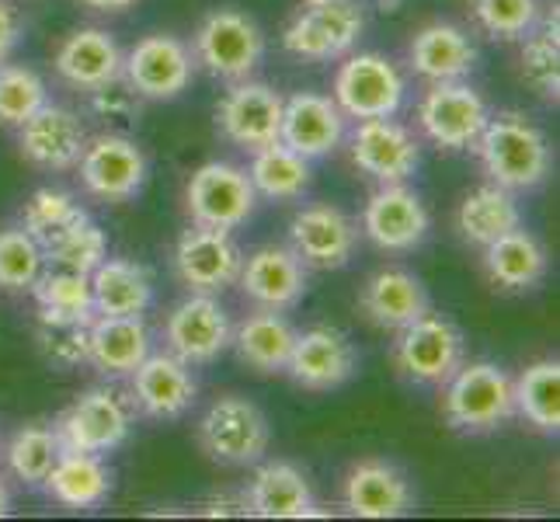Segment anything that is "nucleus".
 Segmentation results:
<instances>
[{
  "label": "nucleus",
  "mask_w": 560,
  "mask_h": 522,
  "mask_svg": "<svg viewBox=\"0 0 560 522\" xmlns=\"http://www.w3.org/2000/svg\"><path fill=\"white\" fill-rule=\"evenodd\" d=\"M523 77L529 81V88L539 94V98L557 102V91H560V46H557V8L547 14V25L544 28H533L523 38Z\"/></svg>",
  "instance_id": "obj_41"
},
{
  "label": "nucleus",
  "mask_w": 560,
  "mask_h": 522,
  "mask_svg": "<svg viewBox=\"0 0 560 522\" xmlns=\"http://www.w3.org/2000/svg\"><path fill=\"white\" fill-rule=\"evenodd\" d=\"M11 515V491H8V480L0 477V519Z\"/></svg>",
  "instance_id": "obj_50"
},
{
  "label": "nucleus",
  "mask_w": 560,
  "mask_h": 522,
  "mask_svg": "<svg viewBox=\"0 0 560 522\" xmlns=\"http://www.w3.org/2000/svg\"><path fill=\"white\" fill-rule=\"evenodd\" d=\"M331 91L345 119H394L404 98H408V81H404L390 56L349 53L341 56Z\"/></svg>",
  "instance_id": "obj_5"
},
{
  "label": "nucleus",
  "mask_w": 560,
  "mask_h": 522,
  "mask_svg": "<svg viewBox=\"0 0 560 522\" xmlns=\"http://www.w3.org/2000/svg\"><path fill=\"white\" fill-rule=\"evenodd\" d=\"M289 247L296 251V258L306 268L335 272V268H345L355 258L359 223L331 202L303 206L289 223Z\"/></svg>",
  "instance_id": "obj_18"
},
{
  "label": "nucleus",
  "mask_w": 560,
  "mask_h": 522,
  "mask_svg": "<svg viewBox=\"0 0 560 522\" xmlns=\"http://www.w3.org/2000/svg\"><path fill=\"white\" fill-rule=\"evenodd\" d=\"M56 73L77 91H94L122 77V49L105 28H77L56 49Z\"/></svg>",
  "instance_id": "obj_28"
},
{
  "label": "nucleus",
  "mask_w": 560,
  "mask_h": 522,
  "mask_svg": "<svg viewBox=\"0 0 560 522\" xmlns=\"http://www.w3.org/2000/svg\"><path fill=\"white\" fill-rule=\"evenodd\" d=\"M18 38H22V18H18L8 0H0V67L11 60Z\"/></svg>",
  "instance_id": "obj_47"
},
{
  "label": "nucleus",
  "mask_w": 560,
  "mask_h": 522,
  "mask_svg": "<svg viewBox=\"0 0 560 522\" xmlns=\"http://www.w3.org/2000/svg\"><path fill=\"white\" fill-rule=\"evenodd\" d=\"M150 356V327L143 317H98L88 332V362L108 380H126Z\"/></svg>",
  "instance_id": "obj_29"
},
{
  "label": "nucleus",
  "mask_w": 560,
  "mask_h": 522,
  "mask_svg": "<svg viewBox=\"0 0 560 522\" xmlns=\"http://www.w3.org/2000/svg\"><path fill=\"white\" fill-rule=\"evenodd\" d=\"M196 60L191 49L175 35H143L129 53H122V77L143 102H175L188 91Z\"/></svg>",
  "instance_id": "obj_11"
},
{
  "label": "nucleus",
  "mask_w": 560,
  "mask_h": 522,
  "mask_svg": "<svg viewBox=\"0 0 560 522\" xmlns=\"http://www.w3.org/2000/svg\"><path fill=\"white\" fill-rule=\"evenodd\" d=\"M202 515H247V498L244 491H234V495H212L202 501Z\"/></svg>",
  "instance_id": "obj_48"
},
{
  "label": "nucleus",
  "mask_w": 560,
  "mask_h": 522,
  "mask_svg": "<svg viewBox=\"0 0 560 522\" xmlns=\"http://www.w3.org/2000/svg\"><path fill=\"white\" fill-rule=\"evenodd\" d=\"M60 453H63V442L56 436V425L35 421L11 436L4 460H8V471L22 480L25 488H43V480L49 477Z\"/></svg>",
  "instance_id": "obj_37"
},
{
  "label": "nucleus",
  "mask_w": 560,
  "mask_h": 522,
  "mask_svg": "<svg viewBox=\"0 0 560 522\" xmlns=\"http://www.w3.org/2000/svg\"><path fill=\"white\" fill-rule=\"evenodd\" d=\"M77 174L91 199L129 202L147 185V158L140 143L122 132H98L88 140L81 161H77Z\"/></svg>",
  "instance_id": "obj_10"
},
{
  "label": "nucleus",
  "mask_w": 560,
  "mask_h": 522,
  "mask_svg": "<svg viewBox=\"0 0 560 522\" xmlns=\"http://www.w3.org/2000/svg\"><path fill=\"white\" fill-rule=\"evenodd\" d=\"M132 429V404L115 386H91V391L77 394L70 408L56 418V436H60L63 450L81 453H112L129 439Z\"/></svg>",
  "instance_id": "obj_8"
},
{
  "label": "nucleus",
  "mask_w": 560,
  "mask_h": 522,
  "mask_svg": "<svg viewBox=\"0 0 560 522\" xmlns=\"http://www.w3.org/2000/svg\"><path fill=\"white\" fill-rule=\"evenodd\" d=\"M46 272V255L25 227L0 230V289L28 293L35 279Z\"/></svg>",
  "instance_id": "obj_42"
},
{
  "label": "nucleus",
  "mask_w": 560,
  "mask_h": 522,
  "mask_svg": "<svg viewBox=\"0 0 560 522\" xmlns=\"http://www.w3.org/2000/svg\"><path fill=\"white\" fill-rule=\"evenodd\" d=\"M43 488L52 501H60L67 509L91 512L108 501L112 495V471L105 456L98 453H81V450H63L60 460L52 463L49 477Z\"/></svg>",
  "instance_id": "obj_31"
},
{
  "label": "nucleus",
  "mask_w": 560,
  "mask_h": 522,
  "mask_svg": "<svg viewBox=\"0 0 560 522\" xmlns=\"http://www.w3.org/2000/svg\"><path fill=\"white\" fill-rule=\"evenodd\" d=\"M234 338L226 306L209 293H191L164 321V348L188 366L217 362Z\"/></svg>",
  "instance_id": "obj_14"
},
{
  "label": "nucleus",
  "mask_w": 560,
  "mask_h": 522,
  "mask_svg": "<svg viewBox=\"0 0 560 522\" xmlns=\"http://www.w3.org/2000/svg\"><path fill=\"white\" fill-rule=\"evenodd\" d=\"M341 506L359 519H400L415 509L411 480L390 460H359L341 480Z\"/></svg>",
  "instance_id": "obj_23"
},
{
  "label": "nucleus",
  "mask_w": 560,
  "mask_h": 522,
  "mask_svg": "<svg viewBox=\"0 0 560 522\" xmlns=\"http://www.w3.org/2000/svg\"><path fill=\"white\" fill-rule=\"evenodd\" d=\"M237 286L255 306L285 314L306 297V265L296 258L293 247L265 244L241 262Z\"/></svg>",
  "instance_id": "obj_21"
},
{
  "label": "nucleus",
  "mask_w": 560,
  "mask_h": 522,
  "mask_svg": "<svg viewBox=\"0 0 560 522\" xmlns=\"http://www.w3.org/2000/svg\"><path fill=\"white\" fill-rule=\"evenodd\" d=\"M199 446L212 463L223 467H250L272 446V429L255 401L223 394L199 418Z\"/></svg>",
  "instance_id": "obj_3"
},
{
  "label": "nucleus",
  "mask_w": 560,
  "mask_h": 522,
  "mask_svg": "<svg viewBox=\"0 0 560 522\" xmlns=\"http://www.w3.org/2000/svg\"><path fill=\"white\" fill-rule=\"evenodd\" d=\"M359 370V352L352 338L331 324H317L296 332L293 352L285 362V376L303 391L327 394L345 386Z\"/></svg>",
  "instance_id": "obj_16"
},
{
  "label": "nucleus",
  "mask_w": 560,
  "mask_h": 522,
  "mask_svg": "<svg viewBox=\"0 0 560 522\" xmlns=\"http://www.w3.org/2000/svg\"><path fill=\"white\" fill-rule=\"evenodd\" d=\"M91 300L98 317H143L153 303L147 265L132 258H105L91 272Z\"/></svg>",
  "instance_id": "obj_30"
},
{
  "label": "nucleus",
  "mask_w": 560,
  "mask_h": 522,
  "mask_svg": "<svg viewBox=\"0 0 560 522\" xmlns=\"http://www.w3.org/2000/svg\"><path fill=\"white\" fill-rule=\"evenodd\" d=\"M35 303L43 311L70 314V317H94V300H91V276L70 272V268H56V272H43L28 289Z\"/></svg>",
  "instance_id": "obj_44"
},
{
  "label": "nucleus",
  "mask_w": 560,
  "mask_h": 522,
  "mask_svg": "<svg viewBox=\"0 0 560 522\" xmlns=\"http://www.w3.org/2000/svg\"><path fill=\"white\" fill-rule=\"evenodd\" d=\"M474 18L491 38L501 43H518L539 22L536 0H474Z\"/></svg>",
  "instance_id": "obj_45"
},
{
  "label": "nucleus",
  "mask_w": 560,
  "mask_h": 522,
  "mask_svg": "<svg viewBox=\"0 0 560 522\" xmlns=\"http://www.w3.org/2000/svg\"><path fill=\"white\" fill-rule=\"evenodd\" d=\"M84 94H88V112L102 123H137V115L143 108V98L126 84V77H115V81Z\"/></svg>",
  "instance_id": "obj_46"
},
{
  "label": "nucleus",
  "mask_w": 560,
  "mask_h": 522,
  "mask_svg": "<svg viewBox=\"0 0 560 522\" xmlns=\"http://www.w3.org/2000/svg\"><path fill=\"white\" fill-rule=\"evenodd\" d=\"M467 362V341L459 327L439 314H424L400 327L394 341V370L415 386H442Z\"/></svg>",
  "instance_id": "obj_6"
},
{
  "label": "nucleus",
  "mask_w": 560,
  "mask_h": 522,
  "mask_svg": "<svg viewBox=\"0 0 560 522\" xmlns=\"http://www.w3.org/2000/svg\"><path fill=\"white\" fill-rule=\"evenodd\" d=\"M282 94L272 84L261 81H234L217 105V129L226 143H234L247 153L279 140L282 126Z\"/></svg>",
  "instance_id": "obj_17"
},
{
  "label": "nucleus",
  "mask_w": 560,
  "mask_h": 522,
  "mask_svg": "<svg viewBox=\"0 0 560 522\" xmlns=\"http://www.w3.org/2000/svg\"><path fill=\"white\" fill-rule=\"evenodd\" d=\"M491 108L467 81H442L424 91L418 105V126L442 150H474L485 132Z\"/></svg>",
  "instance_id": "obj_12"
},
{
  "label": "nucleus",
  "mask_w": 560,
  "mask_h": 522,
  "mask_svg": "<svg viewBox=\"0 0 560 522\" xmlns=\"http://www.w3.org/2000/svg\"><path fill=\"white\" fill-rule=\"evenodd\" d=\"M84 8L91 11H105V14H119V11H129L137 0H81Z\"/></svg>",
  "instance_id": "obj_49"
},
{
  "label": "nucleus",
  "mask_w": 560,
  "mask_h": 522,
  "mask_svg": "<svg viewBox=\"0 0 560 522\" xmlns=\"http://www.w3.org/2000/svg\"><path fill=\"white\" fill-rule=\"evenodd\" d=\"M247 178L255 185V196L268 202H293L311 188L314 174H311V161L276 140L250 153Z\"/></svg>",
  "instance_id": "obj_35"
},
{
  "label": "nucleus",
  "mask_w": 560,
  "mask_h": 522,
  "mask_svg": "<svg viewBox=\"0 0 560 522\" xmlns=\"http://www.w3.org/2000/svg\"><path fill=\"white\" fill-rule=\"evenodd\" d=\"M474 150L488 178L509 192H529L550 174V143L523 112L491 115Z\"/></svg>",
  "instance_id": "obj_1"
},
{
  "label": "nucleus",
  "mask_w": 560,
  "mask_h": 522,
  "mask_svg": "<svg viewBox=\"0 0 560 522\" xmlns=\"http://www.w3.org/2000/svg\"><path fill=\"white\" fill-rule=\"evenodd\" d=\"M376 8H380V11H390V14H394V11H400V8H404V0H376Z\"/></svg>",
  "instance_id": "obj_51"
},
{
  "label": "nucleus",
  "mask_w": 560,
  "mask_h": 522,
  "mask_svg": "<svg viewBox=\"0 0 560 522\" xmlns=\"http://www.w3.org/2000/svg\"><path fill=\"white\" fill-rule=\"evenodd\" d=\"M408 63L429 84L467 81L477 67V46L470 35L453 22H432L415 32L408 46Z\"/></svg>",
  "instance_id": "obj_27"
},
{
  "label": "nucleus",
  "mask_w": 560,
  "mask_h": 522,
  "mask_svg": "<svg viewBox=\"0 0 560 522\" xmlns=\"http://www.w3.org/2000/svg\"><path fill=\"white\" fill-rule=\"evenodd\" d=\"M345 140V112L335 98L317 91H296L293 98L282 102V126L279 143L296 150L300 158L317 161L335 153Z\"/></svg>",
  "instance_id": "obj_24"
},
{
  "label": "nucleus",
  "mask_w": 560,
  "mask_h": 522,
  "mask_svg": "<svg viewBox=\"0 0 560 522\" xmlns=\"http://www.w3.org/2000/svg\"><path fill=\"white\" fill-rule=\"evenodd\" d=\"M439 391L442 415H446L453 432L480 436L515 418L512 376L498 362H463Z\"/></svg>",
  "instance_id": "obj_2"
},
{
  "label": "nucleus",
  "mask_w": 560,
  "mask_h": 522,
  "mask_svg": "<svg viewBox=\"0 0 560 522\" xmlns=\"http://www.w3.org/2000/svg\"><path fill=\"white\" fill-rule=\"evenodd\" d=\"M43 255L56 268H70V272L91 276L94 268L108 258V237L98 223H94L91 217H84V220H77L70 230H63L60 237H52L43 247Z\"/></svg>",
  "instance_id": "obj_39"
},
{
  "label": "nucleus",
  "mask_w": 560,
  "mask_h": 522,
  "mask_svg": "<svg viewBox=\"0 0 560 522\" xmlns=\"http://www.w3.org/2000/svg\"><path fill=\"white\" fill-rule=\"evenodd\" d=\"M191 60L217 81H244L265 60V35L247 14L220 8L202 18L191 43Z\"/></svg>",
  "instance_id": "obj_7"
},
{
  "label": "nucleus",
  "mask_w": 560,
  "mask_h": 522,
  "mask_svg": "<svg viewBox=\"0 0 560 522\" xmlns=\"http://www.w3.org/2000/svg\"><path fill=\"white\" fill-rule=\"evenodd\" d=\"M244 251L234 241V230H217L191 223L175 244V272L188 293L220 297L223 289L237 282Z\"/></svg>",
  "instance_id": "obj_13"
},
{
  "label": "nucleus",
  "mask_w": 560,
  "mask_h": 522,
  "mask_svg": "<svg viewBox=\"0 0 560 522\" xmlns=\"http://www.w3.org/2000/svg\"><path fill=\"white\" fill-rule=\"evenodd\" d=\"M359 227H362L359 234L370 237L373 247L390 251V255H404V251H415L429 237L432 217L418 192L408 188V182H394L373 192L362 209Z\"/></svg>",
  "instance_id": "obj_19"
},
{
  "label": "nucleus",
  "mask_w": 560,
  "mask_h": 522,
  "mask_svg": "<svg viewBox=\"0 0 560 522\" xmlns=\"http://www.w3.org/2000/svg\"><path fill=\"white\" fill-rule=\"evenodd\" d=\"M352 164L376 185L408 182L421 164V147L408 126L394 119H359L349 137Z\"/></svg>",
  "instance_id": "obj_20"
},
{
  "label": "nucleus",
  "mask_w": 560,
  "mask_h": 522,
  "mask_svg": "<svg viewBox=\"0 0 560 522\" xmlns=\"http://www.w3.org/2000/svg\"><path fill=\"white\" fill-rule=\"evenodd\" d=\"M88 212L77 202L70 192L63 188H35L25 209H22V227L38 241V247H46L52 237H60L63 230H70L77 220H84Z\"/></svg>",
  "instance_id": "obj_40"
},
{
  "label": "nucleus",
  "mask_w": 560,
  "mask_h": 522,
  "mask_svg": "<svg viewBox=\"0 0 560 522\" xmlns=\"http://www.w3.org/2000/svg\"><path fill=\"white\" fill-rule=\"evenodd\" d=\"M199 383L191 376V366L178 356L150 352L137 370L129 373V404L150 421H178L196 408Z\"/></svg>",
  "instance_id": "obj_15"
},
{
  "label": "nucleus",
  "mask_w": 560,
  "mask_h": 522,
  "mask_svg": "<svg viewBox=\"0 0 560 522\" xmlns=\"http://www.w3.org/2000/svg\"><path fill=\"white\" fill-rule=\"evenodd\" d=\"M247 515L258 519H311L317 515V495L296 463H261L244 488Z\"/></svg>",
  "instance_id": "obj_26"
},
{
  "label": "nucleus",
  "mask_w": 560,
  "mask_h": 522,
  "mask_svg": "<svg viewBox=\"0 0 560 522\" xmlns=\"http://www.w3.org/2000/svg\"><path fill=\"white\" fill-rule=\"evenodd\" d=\"M515 227H523V209H518L515 192L501 188L494 182L467 192L456 209L459 237L474 247H488L491 241L505 237Z\"/></svg>",
  "instance_id": "obj_34"
},
{
  "label": "nucleus",
  "mask_w": 560,
  "mask_h": 522,
  "mask_svg": "<svg viewBox=\"0 0 560 522\" xmlns=\"http://www.w3.org/2000/svg\"><path fill=\"white\" fill-rule=\"evenodd\" d=\"M49 102L46 81L32 67L4 63L0 67V126H22Z\"/></svg>",
  "instance_id": "obj_43"
},
{
  "label": "nucleus",
  "mask_w": 560,
  "mask_h": 522,
  "mask_svg": "<svg viewBox=\"0 0 560 522\" xmlns=\"http://www.w3.org/2000/svg\"><path fill=\"white\" fill-rule=\"evenodd\" d=\"M515 415L526 418L536 432L557 436L560 429V366L553 359H539L526 366L523 376L512 380Z\"/></svg>",
  "instance_id": "obj_36"
},
{
  "label": "nucleus",
  "mask_w": 560,
  "mask_h": 522,
  "mask_svg": "<svg viewBox=\"0 0 560 522\" xmlns=\"http://www.w3.org/2000/svg\"><path fill=\"white\" fill-rule=\"evenodd\" d=\"M547 251L526 227L509 230L505 237H498L485 247V272L491 286L505 289V293H523L547 276Z\"/></svg>",
  "instance_id": "obj_33"
},
{
  "label": "nucleus",
  "mask_w": 560,
  "mask_h": 522,
  "mask_svg": "<svg viewBox=\"0 0 560 522\" xmlns=\"http://www.w3.org/2000/svg\"><path fill=\"white\" fill-rule=\"evenodd\" d=\"M359 311L373 327L383 332H400L432 311L429 289L424 282L408 272V268H380L376 276L365 279L359 293Z\"/></svg>",
  "instance_id": "obj_25"
},
{
  "label": "nucleus",
  "mask_w": 560,
  "mask_h": 522,
  "mask_svg": "<svg viewBox=\"0 0 560 522\" xmlns=\"http://www.w3.org/2000/svg\"><path fill=\"white\" fill-rule=\"evenodd\" d=\"M293 341H296V327L279 311H265V306H258L255 314H247L241 324H234L230 348H234L237 359L244 366H250L255 373H285Z\"/></svg>",
  "instance_id": "obj_32"
},
{
  "label": "nucleus",
  "mask_w": 560,
  "mask_h": 522,
  "mask_svg": "<svg viewBox=\"0 0 560 522\" xmlns=\"http://www.w3.org/2000/svg\"><path fill=\"white\" fill-rule=\"evenodd\" d=\"M362 28L359 0H303L300 14L282 32V49L311 63L341 60L359 46Z\"/></svg>",
  "instance_id": "obj_4"
},
{
  "label": "nucleus",
  "mask_w": 560,
  "mask_h": 522,
  "mask_svg": "<svg viewBox=\"0 0 560 522\" xmlns=\"http://www.w3.org/2000/svg\"><path fill=\"white\" fill-rule=\"evenodd\" d=\"M94 317H70L38 306L35 317V345L43 359L56 370H73V366L88 362V332Z\"/></svg>",
  "instance_id": "obj_38"
},
{
  "label": "nucleus",
  "mask_w": 560,
  "mask_h": 522,
  "mask_svg": "<svg viewBox=\"0 0 560 522\" xmlns=\"http://www.w3.org/2000/svg\"><path fill=\"white\" fill-rule=\"evenodd\" d=\"M88 147V129L81 115L63 105H43L32 119L18 126V150L43 171H73Z\"/></svg>",
  "instance_id": "obj_22"
},
{
  "label": "nucleus",
  "mask_w": 560,
  "mask_h": 522,
  "mask_svg": "<svg viewBox=\"0 0 560 522\" xmlns=\"http://www.w3.org/2000/svg\"><path fill=\"white\" fill-rule=\"evenodd\" d=\"M258 206L255 185L247 171L226 161H209L191 171L185 185V209L191 223L217 227V230H237L250 220Z\"/></svg>",
  "instance_id": "obj_9"
}]
</instances>
